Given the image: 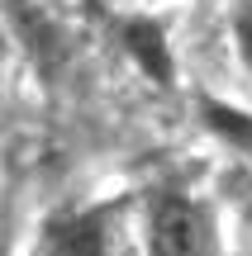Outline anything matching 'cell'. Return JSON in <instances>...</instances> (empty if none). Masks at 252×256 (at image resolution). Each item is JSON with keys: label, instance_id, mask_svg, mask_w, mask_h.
Instances as JSON below:
<instances>
[{"label": "cell", "instance_id": "obj_6", "mask_svg": "<svg viewBox=\"0 0 252 256\" xmlns=\"http://www.w3.org/2000/svg\"><path fill=\"white\" fill-rule=\"evenodd\" d=\"M233 43H238V57H243V66L252 72V0L233 10Z\"/></svg>", "mask_w": 252, "mask_h": 256}, {"label": "cell", "instance_id": "obj_3", "mask_svg": "<svg viewBox=\"0 0 252 256\" xmlns=\"http://www.w3.org/2000/svg\"><path fill=\"white\" fill-rule=\"evenodd\" d=\"M119 38H124V52H129L152 81H157V86H171L176 66H171V48H167V34H162L157 19H143V14L124 19Z\"/></svg>", "mask_w": 252, "mask_h": 256}, {"label": "cell", "instance_id": "obj_5", "mask_svg": "<svg viewBox=\"0 0 252 256\" xmlns=\"http://www.w3.org/2000/svg\"><path fill=\"white\" fill-rule=\"evenodd\" d=\"M205 124L214 128L224 142H233V147H243V152H252V114L233 110V104H224V100H205Z\"/></svg>", "mask_w": 252, "mask_h": 256}, {"label": "cell", "instance_id": "obj_7", "mask_svg": "<svg viewBox=\"0 0 252 256\" xmlns=\"http://www.w3.org/2000/svg\"><path fill=\"white\" fill-rule=\"evenodd\" d=\"M243 194H247V214H252V185H247V190H243Z\"/></svg>", "mask_w": 252, "mask_h": 256}, {"label": "cell", "instance_id": "obj_4", "mask_svg": "<svg viewBox=\"0 0 252 256\" xmlns=\"http://www.w3.org/2000/svg\"><path fill=\"white\" fill-rule=\"evenodd\" d=\"M0 5H5L10 28L24 38L29 57H34L38 66H53L57 57H62V38H57V24H53V19H48L43 10L34 5V0H0Z\"/></svg>", "mask_w": 252, "mask_h": 256}, {"label": "cell", "instance_id": "obj_8", "mask_svg": "<svg viewBox=\"0 0 252 256\" xmlns=\"http://www.w3.org/2000/svg\"><path fill=\"white\" fill-rule=\"evenodd\" d=\"M0 57H5V28H0Z\"/></svg>", "mask_w": 252, "mask_h": 256}, {"label": "cell", "instance_id": "obj_1", "mask_svg": "<svg viewBox=\"0 0 252 256\" xmlns=\"http://www.w3.org/2000/svg\"><path fill=\"white\" fill-rule=\"evenodd\" d=\"M148 256H214L209 214L186 194H157L148 214Z\"/></svg>", "mask_w": 252, "mask_h": 256}, {"label": "cell", "instance_id": "obj_2", "mask_svg": "<svg viewBox=\"0 0 252 256\" xmlns=\"http://www.w3.org/2000/svg\"><path fill=\"white\" fill-rule=\"evenodd\" d=\"M105 238H110V214L105 209H76V214L53 218L48 252L53 256H105Z\"/></svg>", "mask_w": 252, "mask_h": 256}]
</instances>
